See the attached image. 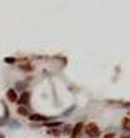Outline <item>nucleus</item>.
<instances>
[{
  "instance_id": "nucleus-1",
  "label": "nucleus",
  "mask_w": 130,
  "mask_h": 138,
  "mask_svg": "<svg viewBox=\"0 0 130 138\" xmlns=\"http://www.w3.org/2000/svg\"><path fill=\"white\" fill-rule=\"evenodd\" d=\"M85 131H87V133H88L92 138H96V136L99 135V129H97V126H96V124H87Z\"/></svg>"
},
{
  "instance_id": "nucleus-2",
  "label": "nucleus",
  "mask_w": 130,
  "mask_h": 138,
  "mask_svg": "<svg viewBox=\"0 0 130 138\" xmlns=\"http://www.w3.org/2000/svg\"><path fill=\"white\" fill-rule=\"evenodd\" d=\"M82 128H83V126H82V123H80V124H76V126H75V129H73V133H71V138H78V135H80Z\"/></svg>"
},
{
  "instance_id": "nucleus-3",
  "label": "nucleus",
  "mask_w": 130,
  "mask_h": 138,
  "mask_svg": "<svg viewBox=\"0 0 130 138\" xmlns=\"http://www.w3.org/2000/svg\"><path fill=\"white\" fill-rule=\"evenodd\" d=\"M33 121H45V117L43 116H40V114H33V116H30Z\"/></svg>"
},
{
  "instance_id": "nucleus-4",
  "label": "nucleus",
  "mask_w": 130,
  "mask_h": 138,
  "mask_svg": "<svg viewBox=\"0 0 130 138\" xmlns=\"http://www.w3.org/2000/svg\"><path fill=\"white\" fill-rule=\"evenodd\" d=\"M7 97H9V100H17V97H16V92H14V90H11V92L7 93Z\"/></svg>"
},
{
  "instance_id": "nucleus-5",
  "label": "nucleus",
  "mask_w": 130,
  "mask_h": 138,
  "mask_svg": "<svg viewBox=\"0 0 130 138\" xmlns=\"http://www.w3.org/2000/svg\"><path fill=\"white\" fill-rule=\"evenodd\" d=\"M21 102H23V104L28 102V93H23V95H21Z\"/></svg>"
},
{
  "instance_id": "nucleus-6",
  "label": "nucleus",
  "mask_w": 130,
  "mask_h": 138,
  "mask_svg": "<svg viewBox=\"0 0 130 138\" xmlns=\"http://www.w3.org/2000/svg\"><path fill=\"white\" fill-rule=\"evenodd\" d=\"M123 126H125V128H128V129H130V121H128V119H125V121H123Z\"/></svg>"
},
{
  "instance_id": "nucleus-7",
  "label": "nucleus",
  "mask_w": 130,
  "mask_h": 138,
  "mask_svg": "<svg viewBox=\"0 0 130 138\" xmlns=\"http://www.w3.org/2000/svg\"><path fill=\"white\" fill-rule=\"evenodd\" d=\"M24 88V85L23 83H19V85H16V90H23Z\"/></svg>"
},
{
  "instance_id": "nucleus-8",
  "label": "nucleus",
  "mask_w": 130,
  "mask_h": 138,
  "mask_svg": "<svg viewBox=\"0 0 130 138\" xmlns=\"http://www.w3.org/2000/svg\"><path fill=\"white\" fill-rule=\"evenodd\" d=\"M106 138H115V136H113V135H108V136H106Z\"/></svg>"
},
{
  "instance_id": "nucleus-9",
  "label": "nucleus",
  "mask_w": 130,
  "mask_h": 138,
  "mask_svg": "<svg viewBox=\"0 0 130 138\" xmlns=\"http://www.w3.org/2000/svg\"><path fill=\"white\" fill-rule=\"evenodd\" d=\"M125 138H127V136H125Z\"/></svg>"
}]
</instances>
